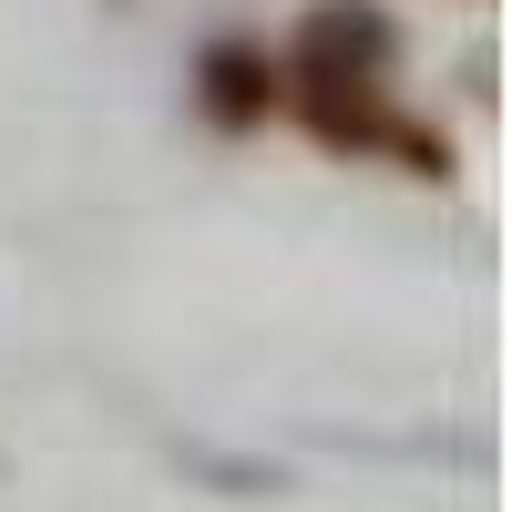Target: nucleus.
Segmentation results:
<instances>
[{"instance_id":"f257e3e1","label":"nucleus","mask_w":512,"mask_h":512,"mask_svg":"<svg viewBox=\"0 0 512 512\" xmlns=\"http://www.w3.org/2000/svg\"><path fill=\"white\" fill-rule=\"evenodd\" d=\"M277 103L328 154H400V175H451V144L400 113V21L379 0H308L277 52Z\"/></svg>"},{"instance_id":"f03ea898","label":"nucleus","mask_w":512,"mask_h":512,"mask_svg":"<svg viewBox=\"0 0 512 512\" xmlns=\"http://www.w3.org/2000/svg\"><path fill=\"white\" fill-rule=\"evenodd\" d=\"M195 103H205L216 134H256V123L277 113V52H267V41H205Z\"/></svg>"}]
</instances>
